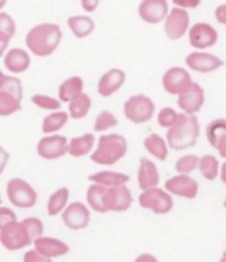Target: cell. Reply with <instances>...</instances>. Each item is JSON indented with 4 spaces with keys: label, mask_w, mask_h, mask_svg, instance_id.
<instances>
[{
    "label": "cell",
    "mask_w": 226,
    "mask_h": 262,
    "mask_svg": "<svg viewBox=\"0 0 226 262\" xmlns=\"http://www.w3.org/2000/svg\"><path fill=\"white\" fill-rule=\"evenodd\" d=\"M200 135V125L194 115L177 114V118L167 133L169 147L176 151L193 147Z\"/></svg>",
    "instance_id": "2"
},
{
    "label": "cell",
    "mask_w": 226,
    "mask_h": 262,
    "mask_svg": "<svg viewBox=\"0 0 226 262\" xmlns=\"http://www.w3.org/2000/svg\"><path fill=\"white\" fill-rule=\"evenodd\" d=\"M22 223L28 228V232L33 241L38 238V237H41L42 233H44V225H42V221L40 219L28 217L26 220H22Z\"/></svg>",
    "instance_id": "38"
},
{
    "label": "cell",
    "mask_w": 226,
    "mask_h": 262,
    "mask_svg": "<svg viewBox=\"0 0 226 262\" xmlns=\"http://www.w3.org/2000/svg\"><path fill=\"white\" fill-rule=\"evenodd\" d=\"M67 26L76 37L83 38L94 31V21L89 16H72L67 19Z\"/></svg>",
    "instance_id": "26"
},
{
    "label": "cell",
    "mask_w": 226,
    "mask_h": 262,
    "mask_svg": "<svg viewBox=\"0 0 226 262\" xmlns=\"http://www.w3.org/2000/svg\"><path fill=\"white\" fill-rule=\"evenodd\" d=\"M35 250L47 258H52V257H61L66 254L69 252V246L64 241L57 238L41 236L35 240Z\"/></svg>",
    "instance_id": "18"
},
{
    "label": "cell",
    "mask_w": 226,
    "mask_h": 262,
    "mask_svg": "<svg viewBox=\"0 0 226 262\" xmlns=\"http://www.w3.org/2000/svg\"><path fill=\"white\" fill-rule=\"evenodd\" d=\"M138 182H139L140 188L144 189V191L156 188V186L159 184V172H157L156 164L151 162V160L146 159V158L140 160Z\"/></svg>",
    "instance_id": "21"
},
{
    "label": "cell",
    "mask_w": 226,
    "mask_h": 262,
    "mask_svg": "<svg viewBox=\"0 0 226 262\" xmlns=\"http://www.w3.org/2000/svg\"><path fill=\"white\" fill-rule=\"evenodd\" d=\"M20 110V102L8 93L0 92V115L7 117Z\"/></svg>",
    "instance_id": "34"
},
{
    "label": "cell",
    "mask_w": 226,
    "mask_h": 262,
    "mask_svg": "<svg viewBox=\"0 0 226 262\" xmlns=\"http://www.w3.org/2000/svg\"><path fill=\"white\" fill-rule=\"evenodd\" d=\"M198 167H200L201 175L205 179L213 180L218 176V160L213 155H204L198 159Z\"/></svg>",
    "instance_id": "32"
},
{
    "label": "cell",
    "mask_w": 226,
    "mask_h": 262,
    "mask_svg": "<svg viewBox=\"0 0 226 262\" xmlns=\"http://www.w3.org/2000/svg\"><path fill=\"white\" fill-rule=\"evenodd\" d=\"M187 65L191 68L192 71L201 72V73H209L213 72L223 65V61L210 53H191L185 60Z\"/></svg>",
    "instance_id": "17"
},
{
    "label": "cell",
    "mask_w": 226,
    "mask_h": 262,
    "mask_svg": "<svg viewBox=\"0 0 226 262\" xmlns=\"http://www.w3.org/2000/svg\"><path fill=\"white\" fill-rule=\"evenodd\" d=\"M131 203H132V196H131L130 189L126 186L106 189L105 196H103V205L106 211H127L131 207Z\"/></svg>",
    "instance_id": "9"
},
{
    "label": "cell",
    "mask_w": 226,
    "mask_h": 262,
    "mask_svg": "<svg viewBox=\"0 0 226 262\" xmlns=\"http://www.w3.org/2000/svg\"><path fill=\"white\" fill-rule=\"evenodd\" d=\"M218 40V33L212 26L207 23L194 24L189 31V42L192 47L198 49H205L213 47Z\"/></svg>",
    "instance_id": "11"
},
{
    "label": "cell",
    "mask_w": 226,
    "mask_h": 262,
    "mask_svg": "<svg viewBox=\"0 0 226 262\" xmlns=\"http://www.w3.org/2000/svg\"><path fill=\"white\" fill-rule=\"evenodd\" d=\"M94 142H96V137L93 134H85L82 137L73 138L67 144V152L72 157H83L92 151Z\"/></svg>",
    "instance_id": "25"
},
{
    "label": "cell",
    "mask_w": 226,
    "mask_h": 262,
    "mask_svg": "<svg viewBox=\"0 0 226 262\" xmlns=\"http://www.w3.org/2000/svg\"><path fill=\"white\" fill-rule=\"evenodd\" d=\"M37 152L47 160H53L64 157L67 152V141L62 135H52L42 138L37 144Z\"/></svg>",
    "instance_id": "10"
},
{
    "label": "cell",
    "mask_w": 226,
    "mask_h": 262,
    "mask_svg": "<svg viewBox=\"0 0 226 262\" xmlns=\"http://www.w3.org/2000/svg\"><path fill=\"white\" fill-rule=\"evenodd\" d=\"M67 200H69V189L67 188H60L54 192L48 202L49 216H56L57 213H60L66 207Z\"/></svg>",
    "instance_id": "29"
},
{
    "label": "cell",
    "mask_w": 226,
    "mask_h": 262,
    "mask_svg": "<svg viewBox=\"0 0 226 262\" xmlns=\"http://www.w3.org/2000/svg\"><path fill=\"white\" fill-rule=\"evenodd\" d=\"M16 221V214L12 209L7 207H0V229H3L7 224Z\"/></svg>",
    "instance_id": "41"
},
{
    "label": "cell",
    "mask_w": 226,
    "mask_h": 262,
    "mask_svg": "<svg viewBox=\"0 0 226 262\" xmlns=\"http://www.w3.org/2000/svg\"><path fill=\"white\" fill-rule=\"evenodd\" d=\"M67 118H69L67 113L65 112L52 113L48 117H45L44 122H42V131H44L45 134H51V133H54V131H58L66 125Z\"/></svg>",
    "instance_id": "31"
},
{
    "label": "cell",
    "mask_w": 226,
    "mask_h": 262,
    "mask_svg": "<svg viewBox=\"0 0 226 262\" xmlns=\"http://www.w3.org/2000/svg\"><path fill=\"white\" fill-rule=\"evenodd\" d=\"M168 12V4L164 0H146L139 4V16L150 24L163 21Z\"/></svg>",
    "instance_id": "16"
},
{
    "label": "cell",
    "mask_w": 226,
    "mask_h": 262,
    "mask_svg": "<svg viewBox=\"0 0 226 262\" xmlns=\"http://www.w3.org/2000/svg\"><path fill=\"white\" fill-rule=\"evenodd\" d=\"M176 118H177V113L175 110L171 109V107H164L159 113V115H157V123L162 127L169 128L173 125V122L176 121Z\"/></svg>",
    "instance_id": "40"
},
{
    "label": "cell",
    "mask_w": 226,
    "mask_h": 262,
    "mask_svg": "<svg viewBox=\"0 0 226 262\" xmlns=\"http://www.w3.org/2000/svg\"><path fill=\"white\" fill-rule=\"evenodd\" d=\"M32 102L37 105L38 107L47 110H57L61 106L60 101L52 98L49 96H42V94H35L32 97Z\"/></svg>",
    "instance_id": "37"
},
{
    "label": "cell",
    "mask_w": 226,
    "mask_h": 262,
    "mask_svg": "<svg viewBox=\"0 0 226 262\" xmlns=\"http://www.w3.org/2000/svg\"><path fill=\"white\" fill-rule=\"evenodd\" d=\"M62 38V31L57 24L44 23L33 27L27 35L26 42L29 51L38 57L52 55Z\"/></svg>",
    "instance_id": "1"
},
{
    "label": "cell",
    "mask_w": 226,
    "mask_h": 262,
    "mask_svg": "<svg viewBox=\"0 0 226 262\" xmlns=\"http://www.w3.org/2000/svg\"><path fill=\"white\" fill-rule=\"evenodd\" d=\"M4 6H6V2H4V0H0V10H2Z\"/></svg>",
    "instance_id": "50"
},
{
    "label": "cell",
    "mask_w": 226,
    "mask_h": 262,
    "mask_svg": "<svg viewBox=\"0 0 226 262\" xmlns=\"http://www.w3.org/2000/svg\"><path fill=\"white\" fill-rule=\"evenodd\" d=\"M198 159L200 158L196 157V155H185V157H182L177 160V163H176V171L180 175L192 172L198 166Z\"/></svg>",
    "instance_id": "35"
},
{
    "label": "cell",
    "mask_w": 226,
    "mask_h": 262,
    "mask_svg": "<svg viewBox=\"0 0 226 262\" xmlns=\"http://www.w3.org/2000/svg\"><path fill=\"white\" fill-rule=\"evenodd\" d=\"M83 90V81L81 77H70L61 83L58 97L62 102H70L80 96Z\"/></svg>",
    "instance_id": "24"
},
{
    "label": "cell",
    "mask_w": 226,
    "mask_h": 262,
    "mask_svg": "<svg viewBox=\"0 0 226 262\" xmlns=\"http://www.w3.org/2000/svg\"><path fill=\"white\" fill-rule=\"evenodd\" d=\"M32 237L29 234L28 228L24 223L13 221L0 229V243L8 250H19L32 243Z\"/></svg>",
    "instance_id": "4"
},
{
    "label": "cell",
    "mask_w": 226,
    "mask_h": 262,
    "mask_svg": "<svg viewBox=\"0 0 226 262\" xmlns=\"http://www.w3.org/2000/svg\"><path fill=\"white\" fill-rule=\"evenodd\" d=\"M205 94L202 88L198 83H192L191 89L187 93L182 94L177 99V105L184 110L187 115H193L198 113L204 105Z\"/></svg>",
    "instance_id": "15"
},
{
    "label": "cell",
    "mask_w": 226,
    "mask_h": 262,
    "mask_svg": "<svg viewBox=\"0 0 226 262\" xmlns=\"http://www.w3.org/2000/svg\"><path fill=\"white\" fill-rule=\"evenodd\" d=\"M24 262H52V259L38 254L36 250H29L24 256Z\"/></svg>",
    "instance_id": "42"
},
{
    "label": "cell",
    "mask_w": 226,
    "mask_h": 262,
    "mask_svg": "<svg viewBox=\"0 0 226 262\" xmlns=\"http://www.w3.org/2000/svg\"><path fill=\"white\" fill-rule=\"evenodd\" d=\"M8 42H10V37L4 35V33H0V57H2V55L8 47Z\"/></svg>",
    "instance_id": "47"
},
{
    "label": "cell",
    "mask_w": 226,
    "mask_h": 262,
    "mask_svg": "<svg viewBox=\"0 0 226 262\" xmlns=\"http://www.w3.org/2000/svg\"><path fill=\"white\" fill-rule=\"evenodd\" d=\"M106 187L99 186V184H93L87 189V203L94 211L99 213H105V205H103V196H105Z\"/></svg>",
    "instance_id": "30"
},
{
    "label": "cell",
    "mask_w": 226,
    "mask_h": 262,
    "mask_svg": "<svg viewBox=\"0 0 226 262\" xmlns=\"http://www.w3.org/2000/svg\"><path fill=\"white\" fill-rule=\"evenodd\" d=\"M8 159H10V154L7 152L3 147H0V173L3 172L4 168H6Z\"/></svg>",
    "instance_id": "44"
},
{
    "label": "cell",
    "mask_w": 226,
    "mask_h": 262,
    "mask_svg": "<svg viewBox=\"0 0 226 262\" xmlns=\"http://www.w3.org/2000/svg\"><path fill=\"white\" fill-rule=\"evenodd\" d=\"M139 204L142 208L151 209L157 214L168 213L173 207V200L169 193L160 188H151L144 191L139 196Z\"/></svg>",
    "instance_id": "7"
},
{
    "label": "cell",
    "mask_w": 226,
    "mask_h": 262,
    "mask_svg": "<svg viewBox=\"0 0 226 262\" xmlns=\"http://www.w3.org/2000/svg\"><path fill=\"white\" fill-rule=\"evenodd\" d=\"M90 107H92V99H90V97L85 93H81L77 98L70 101L69 114L72 118L81 119L89 113Z\"/></svg>",
    "instance_id": "28"
},
{
    "label": "cell",
    "mask_w": 226,
    "mask_h": 262,
    "mask_svg": "<svg viewBox=\"0 0 226 262\" xmlns=\"http://www.w3.org/2000/svg\"><path fill=\"white\" fill-rule=\"evenodd\" d=\"M173 3L178 6L177 8L183 7V10H184V8H194V7H197L200 2L198 0H175Z\"/></svg>",
    "instance_id": "43"
},
{
    "label": "cell",
    "mask_w": 226,
    "mask_h": 262,
    "mask_svg": "<svg viewBox=\"0 0 226 262\" xmlns=\"http://www.w3.org/2000/svg\"><path fill=\"white\" fill-rule=\"evenodd\" d=\"M4 78H6V76L3 74V72L0 71V88L3 86V82H4Z\"/></svg>",
    "instance_id": "49"
},
{
    "label": "cell",
    "mask_w": 226,
    "mask_h": 262,
    "mask_svg": "<svg viewBox=\"0 0 226 262\" xmlns=\"http://www.w3.org/2000/svg\"><path fill=\"white\" fill-rule=\"evenodd\" d=\"M155 105L148 97L134 96L124 102V115L134 123H146L152 118Z\"/></svg>",
    "instance_id": "6"
},
{
    "label": "cell",
    "mask_w": 226,
    "mask_h": 262,
    "mask_svg": "<svg viewBox=\"0 0 226 262\" xmlns=\"http://www.w3.org/2000/svg\"><path fill=\"white\" fill-rule=\"evenodd\" d=\"M7 195L15 207L32 208L37 202V193L33 187L22 179H11L7 184Z\"/></svg>",
    "instance_id": "5"
},
{
    "label": "cell",
    "mask_w": 226,
    "mask_h": 262,
    "mask_svg": "<svg viewBox=\"0 0 226 262\" xmlns=\"http://www.w3.org/2000/svg\"><path fill=\"white\" fill-rule=\"evenodd\" d=\"M166 189L180 198L194 199L197 196L198 184L188 175L173 176L166 182Z\"/></svg>",
    "instance_id": "14"
},
{
    "label": "cell",
    "mask_w": 226,
    "mask_h": 262,
    "mask_svg": "<svg viewBox=\"0 0 226 262\" xmlns=\"http://www.w3.org/2000/svg\"><path fill=\"white\" fill-rule=\"evenodd\" d=\"M135 262H157V259L153 256H151V254H147L146 253V254H142V256L138 257Z\"/></svg>",
    "instance_id": "48"
},
{
    "label": "cell",
    "mask_w": 226,
    "mask_h": 262,
    "mask_svg": "<svg viewBox=\"0 0 226 262\" xmlns=\"http://www.w3.org/2000/svg\"><path fill=\"white\" fill-rule=\"evenodd\" d=\"M189 27V15L183 8H173L166 21V33L171 40H178L184 36Z\"/></svg>",
    "instance_id": "13"
},
{
    "label": "cell",
    "mask_w": 226,
    "mask_h": 262,
    "mask_svg": "<svg viewBox=\"0 0 226 262\" xmlns=\"http://www.w3.org/2000/svg\"><path fill=\"white\" fill-rule=\"evenodd\" d=\"M118 125V121L115 118V115L110 112H102L97 117L96 123H94V130L96 131H105L110 127Z\"/></svg>",
    "instance_id": "36"
},
{
    "label": "cell",
    "mask_w": 226,
    "mask_h": 262,
    "mask_svg": "<svg viewBox=\"0 0 226 262\" xmlns=\"http://www.w3.org/2000/svg\"><path fill=\"white\" fill-rule=\"evenodd\" d=\"M4 65L12 73H22L31 65V57L26 51L20 48H13L6 55Z\"/></svg>",
    "instance_id": "22"
},
{
    "label": "cell",
    "mask_w": 226,
    "mask_h": 262,
    "mask_svg": "<svg viewBox=\"0 0 226 262\" xmlns=\"http://www.w3.org/2000/svg\"><path fill=\"white\" fill-rule=\"evenodd\" d=\"M216 17H217V20L221 23V24H225L226 23V6L225 4H221V6L217 8Z\"/></svg>",
    "instance_id": "45"
},
{
    "label": "cell",
    "mask_w": 226,
    "mask_h": 262,
    "mask_svg": "<svg viewBox=\"0 0 226 262\" xmlns=\"http://www.w3.org/2000/svg\"><path fill=\"white\" fill-rule=\"evenodd\" d=\"M82 7L83 10L87 11V12H92V11H94L98 7V2L97 0H82Z\"/></svg>",
    "instance_id": "46"
},
{
    "label": "cell",
    "mask_w": 226,
    "mask_h": 262,
    "mask_svg": "<svg viewBox=\"0 0 226 262\" xmlns=\"http://www.w3.org/2000/svg\"><path fill=\"white\" fill-rule=\"evenodd\" d=\"M16 31V26L12 17L8 13L0 12V33H4L8 37H12Z\"/></svg>",
    "instance_id": "39"
},
{
    "label": "cell",
    "mask_w": 226,
    "mask_h": 262,
    "mask_svg": "<svg viewBox=\"0 0 226 262\" xmlns=\"http://www.w3.org/2000/svg\"><path fill=\"white\" fill-rule=\"evenodd\" d=\"M0 203H2V198H0Z\"/></svg>",
    "instance_id": "51"
},
{
    "label": "cell",
    "mask_w": 226,
    "mask_h": 262,
    "mask_svg": "<svg viewBox=\"0 0 226 262\" xmlns=\"http://www.w3.org/2000/svg\"><path fill=\"white\" fill-rule=\"evenodd\" d=\"M0 92H4V93H8L10 96H12L13 98L21 102L22 98V86L21 81L16 77H8L6 76L3 82V86L0 88Z\"/></svg>",
    "instance_id": "33"
},
{
    "label": "cell",
    "mask_w": 226,
    "mask_h": 262,
    "mask_svg": "<svg viewBox=\"0 0 226 262\" xmlns=\"http://www.w3.org/2000/svg\"><path fill=\"white\" fill-rule=\"evenodd\" d=\"M144 147L159 160H166L167 157H168V148H167L166 142L157 134L148 135L144 139Z\"/></svg>",
    "instance_id": "27"
},
{
    "label": "cell",
    "mask_w": 226,
    "mask_h": 262,
    "mask_svg": "<svg viewBox=\"0 0 226 262\" xmlns=\"http://www.w3.org/2000/svg\"><path fill=\"white\" fill-rule=\"evenodd\" d=\"M126 80V74L121 69H110L106 72L98 82V93L102 97H110L118 92Z\"/></svg>",
    "instance_id": "19"
},
{
    "label": "cell",
    "mask_w": 226,
    "mask_h": 262,
    "mask_svg": "<svg viewBox=\"0 0 226 262\" xmlns=\"http://www.w3.org/2000/svg\"><path fill=\"white\" fill-rule=\"evenodd\" d=\"M89 179L96 183V184H99V186L114 188V187L124 186L130 180V178H128V175H124V173L111 172V171H101V172H97L90 176Z\"/></svg>",
    "instance_id": "23"
},
{
    "label": "cell",
    "mask_w": 226,
    "mask_h": 262,
    "mask_svg": "<svg viewBox=\"0 0 226 262\" xmlns=\"http://www.w3.org/2000/svg\"><path fill=\"white\" fill-rule=\"evenodd\" d=\"M127 142L122 135L108 134L99 138L98 147L92 154V160L94 163L102 166H111L126 155Z\"/></svg>",
    "instance_id": "3"
},
{
    "label": "cell",
    "mask_w": 226,
    "mask_h": 262,
    "mask_svg": "<svg viewBox=\"0 0 226 262\" xmlns=\"http://www.w3.org/2000/svg\"><path fill=\"white\" fill-rule=\"evenodd\" d=\"M207 137L209 143L218 150L222 158L226 157V122L225 119H216L207 127Z\"/></svg>",
    "instance_id": "20"
},
{
    "label": "cell",
    "mask_w": 226,
    "mask_h": 262,
    "mask_svg": "<svg viewBox=\"0 0 226 262\" xmlns=\"http://www.w3.org/2000/svg\"><path fill=\"white\" fill-rule=\"evenodd\" d=\"M192 78L189 73L184 68H171L163 76V86L171 94H182L187 93L192 86Z\"/></svg>",
    "instance_id": "8"
},
{
    "label": "cell",
    "mask_w": 226,
    "mask_h": 262,
    "mask_svg": "<svg viewBox=\"0 0 226 262\" xmlns=\"http://www.w3.org/2000/svg\"><path fill=\"white\" fill-rule=\"evenodd\" d=\"M62 220L67 228L73 230L85 229L89 225L90 212L82 203H72L62 213Z\"/></svg>",
    "instance_id": "12"
}]
</instances>
